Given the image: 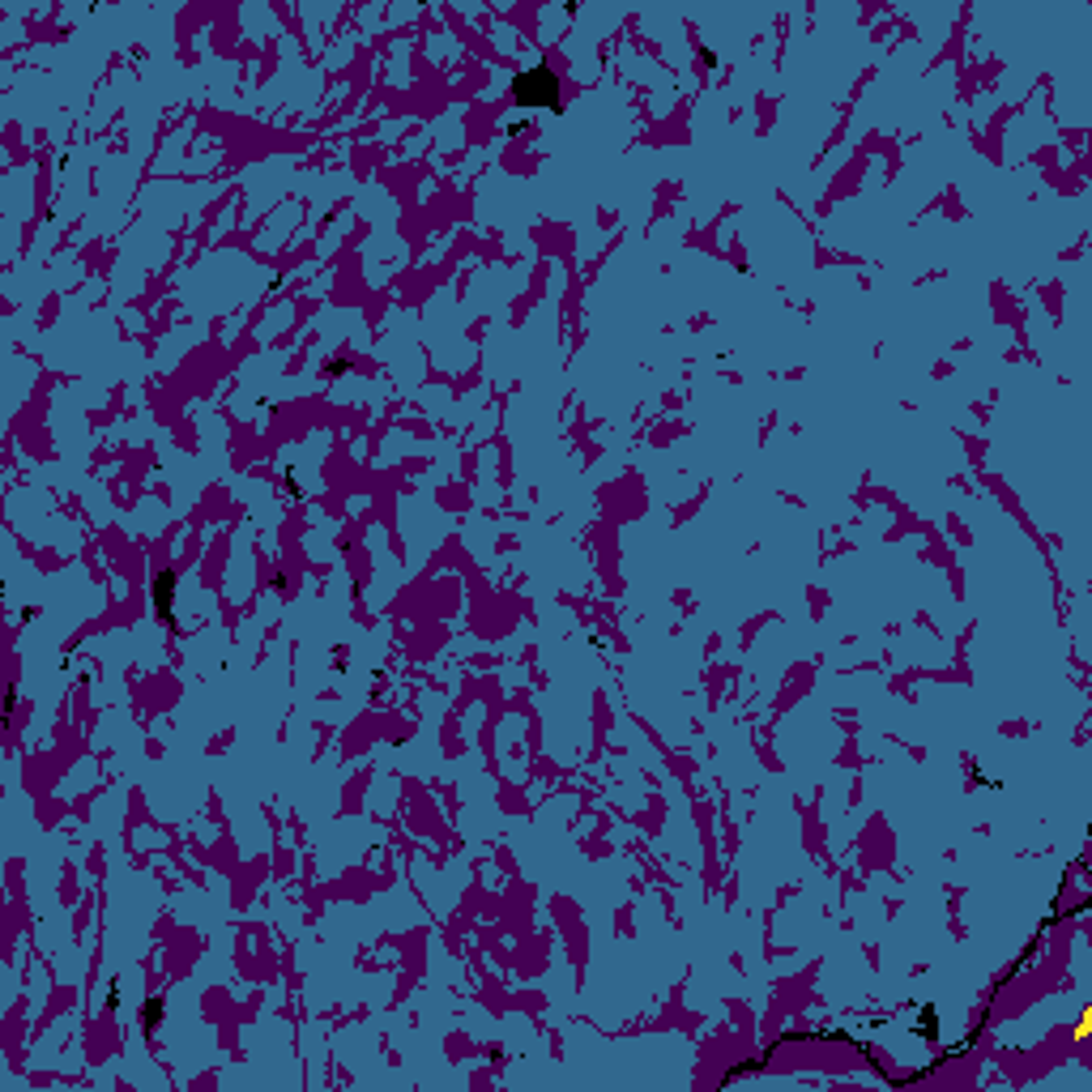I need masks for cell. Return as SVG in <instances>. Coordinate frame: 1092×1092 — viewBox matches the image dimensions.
Instances as JSON below:
<instances>
[{
    "label": "cell",
    "instance_id": "obj_1",
    "mask_svg": "<svg viewBox=\"0 0 1092 1092\" xmlns=\"http://www.w3.org/2000/svg\"><path fill=\"white\" fill-rule=\"evenodd\" d=\"M513 98L521 107H559V77L546 68H529L513 77Z\"/></svg>",
    "mask_w": 1092,
    "mask_h": 1092
},
{
    "label": "cell",
    "instance_id": "obj_2",
    "mask_svg": "<svg viewBox=\"0 0 1092 1092\" xmlns=\"http://www.w3.org/2000/svg\"><path fill=\"white\" fill-rule=\"evenodd\" d=\"M154 602H159V611L167 614V602H171V577H167V572H162L159 585H154Z\"/></svg>",
    "mask_w": 1092,
    "mask_h": 1092
}]
</instances>
